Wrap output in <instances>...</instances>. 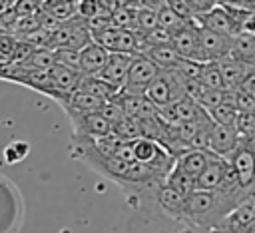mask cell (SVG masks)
Listing matches in <instances>:
<instances>
[{"instance_id":"1","label":"cell","mask_w":255,"mask_h":233,"mask_svg":"<svg viewBox=\"0 0 255 233\" xmlns=\"http://www.w3.org/2000/svg\"><path fill=\"white\" fill-rule=\"evenodd\" d=\"M247 197L225 189H195L185 197L183 221L209 233Z\"/></svg>"},{"instance_id":"2","label":"cell","mask_w":255,"mask_h":233,"mask_svg":"<svg viewBox=\"0 0 255 233\" xmlns=\"http://www.w3.org/2000/svg\"><path fill=\"white\" fill-rule=\"evenodd\" d=\"M145 96L157 106H167L185 98V78L177 70H161L145 90Z\"/></svg>"},{"instance_id":"3","label":"cell","mask_w":255,"mask_h":233,"mask_svg":"<svg viewBox=\"0 0 255 233\" xmlns=\"http://www.w3.org/2000/svg\"><path fill=\"white\" fill-rule=\"evenodd\" d=\"M161 72V68L145 54H135L124 84V92L128 94H137V96H145L147 86L151 84V80Z\"/></svg>"},{"instance_id":"4","label":"cell","mask_w":255,"mask_h":233,"mask_svg":"<svg viewBox=\"0 0 255 233\" xmlns=\"http://www.w3.org/2000/svg\"><path fill=\"white\" fill-rule=\"evenodd\" d=\"M68 119L72 123V135H86V137H102L114 131L112 121L102 112H76L66 110Z\"/></svg>"},{"instance_id":"5","label":"cell","mask_w":255,"mask_h":233,"mask_svg":"<svg viewBox=\"0 0 255 233\" xmlns=\"http://www.w3.org/2000/svg\"><path fill=\"white\" fill-rule=\"evenodd\" d=\"M209 233H255V195H249L243 203H239Z\"/></svg>"},{"instance_id":"6","label":"cell","mask_w":255,"mask_h":233,"mask_svg":"<svg viewBox=\"0 0 255 233\" xmlns=\"http://www.w3.org/2000/svg\"><path fill=\"white\" fill-rule=\"evenodd\" d=\"M171 44L179 52L181 58L185 60H195V62H207L201 42H199V22L193 18L187 26L171 34Z\"/></svg>"},{"instance_id":"7","label":"cell","mask_w":255,"mask_h":233,"mask_svg":"<svg viewBox=\"0 0 255 233\" xmlns=\"http://www.w3.org/2000/svg\"><path fill=\"white\" fill-rule=\"evenodd\" d=\"M195 20H197L201 26L211 28V30L221 32V34L231 36V38H235L237 34H241V26H239L237 18L233 16V12H231L225 4H217L213 10H209V12L203 14V16H197Z\"/></svg>"},{"instance_id":"8","label":"cell","mask_w":255,"mask_h":233,"mask_svg":"<svg viewBox=\"0 0 255 233\" xmlns=\"http://www.w3.org/2000/svg\"><path fill=\"white\" fill-rule=\"evenodd\" d=\"M199 42H201V48H203V54H205V60H221L225 56L231 54V48H233V38L231 36H225L221 32H215L211 28H205L199 24Z\"/></svg>"},{"instance_id":"9","label":"cell","mask_w":255,"mask_h":233,"mask_svg":"<svg viewBox=\"0 0 255 233\" xmlns=\"http://www.w3.org/2000/svg\"><path fill=\"white\" fill-rule=\"evenodd\" d=\"M239 131L235 125H223V123H215L213 129H211V135H209V143H207V149H211L213 153L217 155H223V157H229L237 145H239Z\"/></svg>"},{"instance_id":"10","label":"cell","mask_w":255,"mask_h":233,"mask_svg":"<svg viewBox=\"0 0 255 233\" xmlns=\"http://www.w3.org/2000/svg\"><path fill=\"white\" fill-rule=\"evenodd\" d=\"M185 197L183 193H179L175 187H171L169 183H161L157 193H155V205L157 209L177 221H183V209H185Z\"/></svg>"},{"instance_id":"11","label":"cell","mask_w":255,"mask_h":233,"mask_svg":"<svg viewBox=\"0 0 255 233\" xmlns=\"http://www.w3.org/2000/svg\"><path fill=\"white\" fill-rule=\"evenodd\" d=\"M108 58H110V50L100 42L92 40L88 46L82 48V60H80L82 76H100L108 64Z\"/></svg>"},{"instance_id":"12","label":"cell","mask_w":255,"mask_h":233,"mask_svg":"<svg viewBox=\"0 0 255 233\" xmlns=\"http://www.w3.org/2000/svg\"><path fill=\"white\" fill-rule=\"evenodd\" d=\"M135 54H126V52H110V58H108V64L106 68L102 70V78L108 80L110 84H114L116 88H124L126 84V78H128V72H129V66H131V60H133Z\"/></svg>"},{"instance_id":"13","label":"cell","mask_w":255,"mask_h":233,"mask_svg":"<svg viewBox=\"0 0 255 233\" xmlns=\"http://www.w3.org/2000/svg\"><path fill=\"white\" fill-rule=\"evenodd\" d=\"M211 153L213 151L207 149V147H189V149L181 151L179 155H175V165L197 179L199 173L207 167V163L211 159Z\"/></svg>"},{"instance_id":"14","label":"cell","mask_w":255,"mask_h":233,"mask_svg":"<svg viewBox=\"0 0 255 233\" xmlns=\"http://www.w3.org/2000/svg\"><path fill=\"white\" fill-rule=\"evenodd\" d=\"M50 76H52L54 88H56L58 94L62 96V104L66 102V98H68L72 92H76V88H78V84H80V80H82V72H78V70H74V68H68V66H64V64H58V62L50 68ZM62 104H60V106H62Z\"/></svg>"},{"instance_id":"15","label":"cell","mask_w":255,"mask_h":233,"mask_svg":"<svg viewBox=\"0 0 255 233\" xmlns=\"http://www.w3.org/2000/svg\"><path fill=\"white\" fill-rule=\"evenodd\" d=\"M227 165H229V159L227 157L217 155V153H211V159H209L207 167L195 179L197 189H217L221 185L223 177H225Z\"/></svg>"},{"instance_id":"16","label":"cell","mask_w":255,"mask_h":233,"mask_svg":"<svg viewBox=\"0 0 255 233\" xmlns=\"http://www.w3.org/2000/svg\"><path fill=\"white\" fill-rule=\"evenodd\" d=\"M219 62V68H221V74H223V84H225V90H237L245 78V74L249 72L251 64L245 62V60H239L235 56H225Z\"/></svg>"},{"instance_id":"17","label":"cell","mask_w":255,"mask_h":233,"mask_svg":"<svg viewBox=\"0 0 255 233\" xmlns=\"http://www.w3.org/2000/svg\"><path fill=\"white\" fill-rule=\"evenodd\" d=\"M231 161V165L235 167L241 183L245 187H249L255 181V153H251L249 149H245L241 143L237 145V149L227 157Z\"/></svg>"},{"instance_id":"18","label":"cell","mask_w":255,"mask_h":233,"mask_svg":"<svg viewBox=\"0 0 255 233\" xmlns=\"http://www.w3.org/2000/svg\"><path fill=\"white\" fill-rule=\"evenodd\" d=\"M108 100L104 98H98L94 94H88V92H82V90H76L72 92L66 102L62 104L64 112L66 110H76V112H102V108L106 106Z\"/></svg>"},{"instance_id":"19","label":"cell","mask_w":255,"mask_h":233,"mask_svg":"<svg viewBox=\"0 0 255 233\" xmlns=\"http://www.w3.org/2000/svg\"><path fill=\"white\" fill-rule=\"evenodd\" d=\"M145 56H149L161 70H175L181 64V56L179 52L173 48V44H157V46H149L145 50Z\"/></svg>"},{"instance_id":"20","label":"cell","mask_w":255,"mask_h":233,"mask_svg":"<svg viewBox=\"0 0 255 233\" xmlns=\"http://www.w3.org/2000/svg\"><path fill=\"white\" fill-rule=\"evenodd\" d=\"M76 90H82V92H88V94H94L98 98H104V100H114L116 94L120 92V88H116L114 84H110L108 80H104L102 76H82L80 84Z\"/></svg>"},{"instance_id":"21","label":"cell","mask_w":255,"mask_h":233,"mask_svg":"<svg viewBox=\"0 0 255 233\" xmlns=\"http://www.w3.org/2000/svg\"><path fill=\"white\" fill-rule=\"evenodd\" d=\"M207 112H209V116H211V119H213L215 123H223V125H235V119H237L239 110H237V106H235V102H233V92L229 90L227 98H225L221 104H217L215 108L207 110Z\"/></svg>"},{"instance_id":"22","label":"cell","mask_w":255,"mask_h":233,"mask_svg":"<svg viewBox=\"0 0 255 233\" xmlns=\"http://www.w3.org/2000/svg\"><path fill=\"white\" fill-rule=\"evenodd\" d=\"M78 2L80 0H44V10L60 22H66L78 16Z\"/></svg>"},{"instance_id":"23","label":"cell","mask_w":255,"mask_h":233,"mask_svg":"<svg viewBox=\"0 0 255 233\" xmlns=\"http://www.w3.org/2000/svg\"><path fill=\"white\" fill-rule=\"evenodd\" d=\"M165 183H169L171 187H175V189H177L179 193H183V195H189L191 191L197 189V185H195V177H191L189 173H185V171L179 169L177 165L171 167V171H169L167 177H165Z\"/></svg>"},{"instance_id":"24","label":"cell","mask_w":255,"mask_h":233,"mask_svg":"<svg viewBox=\"0 0 255 233\" xmlns=\"http://www.w3.org/2000/svg\"><path fill=\"white\" fill-rule=\"evenodd\" d=\"M199 82H201L203 86H207V88L225 90L223 74H221V68H219V62H217V60L203 62V66H201V74H199Z\"/></svg>"},{"instance_id":"25","label":"cell","mask_w":255,"mask_h":233,"mask_svg":"<svg viewBox=\"0 0 255 233\" xmlns=\"http://www.w3.org/2000/svg\"><path fill=\"white\" fill-rule=\"evenodd\" d=\"M112 22L118 28H128V30H135V22H137V6L131 4H120L114 12H112Z\"/></svg>"},{"instance_id":"26","label":"cell","mask_w":255,"mask_h":233,"mask_svg":"<svg viewBox=\"0 0 255 233\" xmlns=\"http://www.w3.org/2000/svg\"><path fill=\"white\" fill-rule=\"evenodd\" d=\"M157 22H159V26L161 28H165V30H169L171 34L173 32H177V30H181L183 26H187L191 20H187V18H183L181 14H177L171 6H163V8H159V12H157Z\"/></svg>"},{"instance_id":"27","label":"cell","mask_w":255,"mask_h":233,"mask_svg":"<svg viewBox=\"0 0 255 233\" xmlns=\"http://www.w3.org/2000/svg\"><path fill=\"white\" fill-rule=\"evenodd\" d=\"M28 153H30L28 141H24V139H14V141H10V143L4 147L2 157H4V163H6V165H16V163L24 161V159L28 157Z\"/></svg>"},{"instance_id":"28","label":"cell","mask_w":255,"mask_h":233,"mask_svg":"<svg viewBox=\"0 0 255 233\" xmlns=\"http://www.w3.org/2000/svg\"><path fill=\"white\" fill-rule=\"evenodd\" d=\"M159 22H157V10H151V8H145V6H137V22H135V32H149L153 28H157Z\"/></svg>"},{"instance_id":"29","label":"cell","mask_w":255,"mask_h":233,"mask_svg":"<svg viewBox=\"0 0 255 233\" xmlns=\"http://www.w3.org/2000/svg\"><path fill=\"white\" fill-rule=\"evenodd\" d=\"M54 54H56V62L58 64H64L68 68H74L80 72V60H82V50L78 48H68V46H62V48H52Z\"/></svg>"},{"instance_id":"30","label":"cell","mask_w":255,"mask_h":233,"mask_svg":"<svg viewBox=\"0 0 255 233\" xmlns=\"http://www.w3.org/2000/svg\"><path fill=\"white\" fill-rule=\"evenodd\" d=\"M227 94H229V90H217V88H207V86H205L197 102H199L205 110H211V108H215L217 104H221V102L227 98Z\"/></svg>"},{"instance_id":"31","label":"cell","mask_w":255,"mask_h":233,"mask_svg":"<svg viewBox=\"0 0 255 233\" xmlns=\"http://www.w3.org/2000/svg\"><path fill=\"white\" fill-rule=\"evenodd\" d=\"M12 10L16 16H38L44 10V0H14Z\"/></svg>"},{"instance_id":"32","label":"cell","mask_w":255,"mask_h":233,"mask_svg":"<svg viewBox=\"0 0 255 233\" xmlns=\"http://www.w3.org/2000/svg\"><path fill=\"white\" fill-rule=\"evenodd\" d=\"M235 127L241 137L255 133V112H239L235 119Z\"/></svg>"},{"instance_id":"33","label":"cell","mask_w":255,"mask_h":233,"mask_svg":"<svg viewBox=\"0 0 255 233\" xmlns=\"http://www.w3.org/2000/svg\"><path fill=\"white\" fill-rule=\"evenodd\" d=\"M233 92V102L239 112H255V94H249L245 90H231Z\"/></svg>"},{"instance_id":"34","label":"cell","mask_w":255,"mask_h":233,"mask_svg":"<svg viewBox=\"0 0 255 233\" xmlns=\"http://www.w3.org/2000/svg\"><path fill=\"white\" fill-rule=\"evenodd\" d=\"M78 14H80L82 18L90 20V18H94V16L108 14V12L102 8V4H100L98 0H80V2H78Z\"/></svg>"},{"instance_id":"35","label":"cell","mask_w":255,"mask_h":233,"mask_svg":"<svg viewBox=\"0 0 255 233\" xmlns=\"http://www.w3.org/2000/svg\"><path fill=\"white\" fill-rule=\"evenodd\" d=\"M16 38L14 36H8V34H0V66L8 64L12 60V54H14V48H16Z\"/></svg>"},{"instance_id":"36","label":"cell","mask_w":255,"mask_h":233,"mask_svg":"<svg viewBox=\"0 0 255 233\" xmlns=\"http://www.w3.org/2000/svg\"><path fill=\"white\" fill-rule=\"evenodd\" d=\"M185 2H187L189 10H191V14H193L195 18L207 14L209 10H213V8L217 6V0H185Z\"/></svg>"},{"instance_id":"37","label":"cell","mask_w":255,"mask_h":233,"mask_svg":"<svg viewBox=\"0 0 255 233\" xmlns=\"http://www.w3.org/2000/svg\"><path fill=\"white\" fill-rule=\"evenodd\" d=\"M157 233H203L201 229L185 223V221H177V219H171V225L169 227H163L159 229Z\"/></svg>"},{"instance_id":"38","label":"cell","mask_w":255,"mask_h":233,"mask_svg":"<svg viewBox=\"0 0 255 233\" xmlns=\"http://www.w3.org/2000/svg\"><path fill=\"white\" fill-rule=\"evenodd\" d=\"M241 32H247V34L255 36V10H247V14L243 18V24H241Z\"/></svg>"},{"instance_id":"39","label":"cell","mask_w":255,"mask_h":233,"mask_svg":"<svg viewBox=\"0 0 255 233\" xmlns=\"http://www.w3.org/2000/svg\"><path fill=\"white\" fill-rule=\"evenodd\" d=\"M239 143H241L245 149H249L251 153H255V133L245 135V137H239Z\"/></svg>"},{"instance_id":"40","label":"cell","mask_w":255,"mask_h":233,"mask_svg":"<svg viewBox=\"0 0 255 233\" xmlns=\"http://www.w3.org/2000/svg\"><path fill=\"white\" fill-rule=\"evenodd\" d=\"M251 66H253V68H255V58H253V60H251Z\"/></svg>"}]
</instances>
